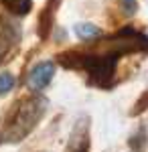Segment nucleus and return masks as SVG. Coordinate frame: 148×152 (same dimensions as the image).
<instances>
[{
    "label": "nucleus",
    "instance_id": "obj_1",
    "mask_svg": "<svg viewBox=\"0 0 148 152\" xmlns=\"http://www.w3.org/2000/svg\"><path fill=\"white\" fill-rule=\"evenodd\" d=\"M122 53L124 51H112L110 55L67 53V55H61V63L71 69H85L91 75V81H95L100 87H110L114 83V69Z\"/></svg>",
    "mask_w": 148,
    "mask_h": 152
},
{
    "label": "nucleus",
    "instance_id": "obj_2",
    "mask_svg": "<svg viewBox=\"0 0 148 152\" xmlns=\"http://www.w3.org/2000/svg\"><path fill=\"white\" fill-rule=\"evenodd\" d=\"M53 75H55L53 61H43V63L33 67L31 75H29V85L33 89H37V91H41V89H45L47 85L53 81Z\"/></svg>",
    "mask_w": 148,
    "mask_h": 152
},
{
    "label": "nucleus",
    "instance_id": "obj_3",
    "mask_svg": "<svg viewBox=\"0 0 148 152\" xmlns=\"http://www.w3.org/2000/svg\"><path fill=\"white\" fill-rule=\"evenodd\" d=\"M2 4H4L12 14H18V16L29 14L31 8H33V0H2Z\"/></svg>",
    "mask_w": 148,
    "mask_h": 152
},
{
    "label": "nucleus",
    "instance_id": "obj_4",
    "mask_svg": "<svg viewBox=\"0 0 148 152\" xmlns=\"http://www.w3.org/2000/svg\"><path fill=\"white\" fill-rule=\"evenodd\" d=\"M75 35L79 37L81 41H89L93 37H100L102 35V31L95 26V24H89V23H81V24H75Z\"/></svg>",
    "mask_w": 148,
    "mask_h": 152
},
{
    "label": "nucleus",
    "instance_id": "obj_5",
    "mask_svg": "<svg viewBox=\"0 0 148 152\" xmlns=\"http://www.w3.org/2000/svg\"><path fill=\"white\" fill-rule=\"evenodd\" d=\"M14 87V75L12 73H0V95L8 94Z\"/></svg>",
    "mask_w": 148,
    "mask_h": 152
},
{
    "label": "nucleus",
    "instance_id": "obj_6",
    "mask_svg": "<svg viewBox=\"0 0 148 152\" xmlns=\"http://www.w3.org/2000/svg\"><path fill=\"white\" fill-rule=\"evenodd\" d=\"M122 4H124V10L128 14H134L136 12V0H122Z\"/></svg>",
    "mask_w": 148,
    "mask_h": 152
}]
</instances>
